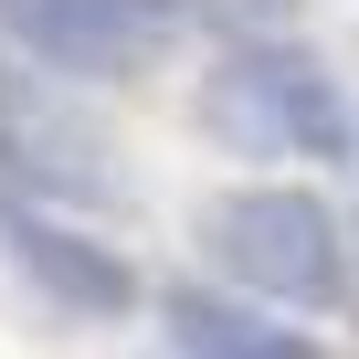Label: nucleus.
Here are the masks:
<instances>
[{
  "label": "nucleus",
  "mask_w": 359,
  "mask_h": 359,
  "mask_svg": "<svg viewBox=\"0 0 359 359\" xmlns=\"http://www.w3.org/2000/svg\"><path fill=\"white\" fill-rule=\"evenodd\" d=\"M191 22H212L222 43H285V22H296V0H180Z\"/></svg>",
  "instance_id": "nucleus-7"
},
{
  "label": "nucleus",
  "mask_w": 359,
  "mask_h": 359,
  "mask_svg": "<svg viewBox=\"0 0 359 359\" xmlns=\"http://www.w3.org/2000/svg\"><path fill=\"white\" fill-rule=\"evenodd\" d=\"M201 254L233 275V296H275V306H338L348 296V222L317 191H222L201 212Z\"/></svg>",
  "instance_id": "nucleus-2"
},
{
  "label": "nucleus",
  "mask_w": 359,
  "mask_h": 359,
  "mask_svg": "<svg viewBox=\"0 0 359 359\" xmlns=\"http://www.w3.org/2000/svg\"><path fill=\"white\" fill-rule=\"evenodd\" d=\"M0 254H11L64 317H127V306H137V275H127L95 233H74V222H53V212H32V201H0Z\"/></svg>",
  "instance_id": "nucleus-5"
},
{
  "label": "nucleus",
  "mask_w": 359,
  "mask_h": 359,
  "mask_svg": "<svg viewBox=\"0 0 359 359\" xmlns=\"http://www.w3.org/2000/svg\"><path fill=\"white\" fill-rule=\"evenodd\" d=\"M11 11H22V0H0V22H11Z\"/></svg>",
  "instance_id": "nucleus-8"
},
{
  "label": "nucleus",
  "mask_w": 359,
  "mask_h": 359,
  "mask_svg": "<svg viewBox=\"0 0 359 359\" xmlns=\"http://www.w3.org/2000/svg\"><path fill=\"white\" fill-rule=\"evenodd\" d=\"M201 137L233 158H359V106L296 43H222L201 74Z\"/></svg>",
  "instance_id": "nucleus-1"
},
{
  "label": "nucleus",
  "mask_w": 359,
  "mask_h": 359,
  "mask_svg": "<svg viewBox=\"0 0 359 359\" xmlns=\"http://www.w3.org/2000/svg\"><path fill=\"white\" fill-rule=\"evenodd\" d=\"M0 201H32V212L127 201L116 137L74 106V85H53L43 64H11V53H0Z\"/></svg>",
  "instance_id": "nucleus-3"
},
{
  "label": "nucleus",
  "mask_w": 359,
  "mask_h": 359,
  "mask_svg": "<svg viewBox=\"0 0 359 359\" xmlns=\"http://www.w3.org/2000/svg\"><path fill=\"white\" fill-rule=\"evenodd\" d=\"M180 22H191L180 0H22L11 43L43 74H74V85H137L180 43Z\"/></svg>",
  "instance_id": "nucleus-4"
},
{
  "label": "nucleus",
  "mask_w": 359,
  "mask_h": 359,
  "mask_svg": "<svg viewBox=\"0 0 359 359\" xmlns=\"http://www.w3.org/2000/svg\"><path fill=\"white\" fill-rule=\"evenodd\" d=\"M158 338H169V359H327L306 327H275L264 306H243L222 285H169L158 296Z\"/></svg>",
  "instance_id": "nucleus-6"
}]
</instances>
